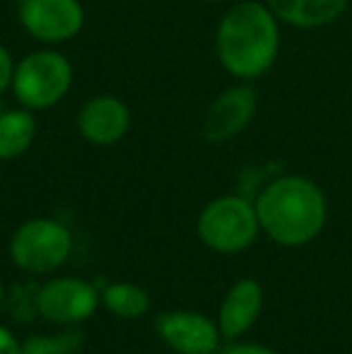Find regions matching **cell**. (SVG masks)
<instances>
[{"label":"cell","instance_id":"cell-1","mask_svg":"<svg viewBox=\"0 0 352 354\" xmlns=\"http://www.w3.org/2000/svg\"><path fill=\"white\" fill-rule=\"evenodd\" d=\"M215 48L222 68L239 80L261 77L272 68L280 48L277 17L256 0L237 3L220 19Z\"/></svg>","mask_w":352,"mask_h":354},{"label":"cell","instance_id":"cell-2","mask_svg":"<svg viewBox=\"0 0 352 354\" xmlns=\"http://www.w3.org/2000/svg\"><path fill=\"white\" fill-rule=\"evenodd\" d=\"M256 214L266 234L280 246H304L326 224V198L304 176H280L261 191Z\"/></svg>","mask_w":352,"mask_h":354},{"label":"cell","instance_id":"cell-3","mask_svg":"<svg viewBox=\"0 0 352 354\" xmlns=\"http://www.w3.org/2000/svg\"><path fill=\"white\" fill-rule=\"evenodd\" d=\"M259 214L256 205L246 198L222 196L203 207L198 217V236L207 248L217 253L246 251L259 234Z\"/></svg>","mask_w":352,"mask_h":354},{"label":"cell","instance_id":"cell-4","mask_svg":"<svg viewBox=\"0 0 352 354\" xmlns=\"http://www.w3.org/2000/svg\"><path fill=\"white\" fill-rule=\"evenodd\" d=\"M73 84V66L63 53L41 48L17 63L12 92L24 109H48L68 94Z\"/></svg>","mask_w":352,"mask_h":354},{"label":"cell","instance_id":"cell-5","mask_svg":"<svg viewBox=\"0 0 352 354\" xmlns=\"http://www.w3.org/2000/svg\"><path fill=\"white\" fill-rule=\"evenodd\" d=\"M73 236L56 219H29L15 232L10 241V256L15 266L34 275H44L68 261Z\"/></svg>","mask_w":352,"mask_h":354},{"label":"cell","instance_id":"cell-6","mask_svg":"<svg viewBox=\"0 0 352 354\" xmlns=\"http://www.w3.org/2000/svg\"><path fill=\"white\" fill-rule=\"evenodd\" d=\"M19 22L37 41L61 44L82 29L85 10L80 0H22Z\"/></svg>","mask_w":352,"mask_h":354},{"label":"cell","instance_id":"cell-7","mask_svg":"<svg viewBox=\"0 0 352 354\" xmlns=\"http://www.w3.org/2000/svg\"><path fill=\"white\" fill-rule=\"evenodd\" d=\"M256 106H259V94L251 84H237L225 89L210 104L203 118V138L212 145L230 142L254 121Z\"/></svg>","mask_w":352,"mask_h":354},{"label":"cell","instance_id":"cell-8","mask_svg":"<svg viewBox=\"0 0 352 354\" xmlns=\"http://www.w3.org/2000/svg\"><path fill=\"white\" fill-rule=\"evenodd\" d=\"M99 294L94 284L61 277L39 289V313L53 323H80L94 313Z\"/></svg>","mask_w":352,"mask_h":354},{"label":"cell","instance_id":"cell-9","mask_svg":"<svg viewBox=\"0 0 352 354\" xmlns=\"http://www.w3.org/2000/svg\"><path fill=\"white\" fill-rule=\"evenodd\" d=\"M160 337L178 354H212L220 342V328L203 313L172 311L157 318Z\"/></svg>","mask_w":352,"mask_h":354},{"label":"cell","instance_id":"cell-10","mask_svg":"<svg viewBox=\"0 0 352 354\" xmlns=\"http://www.w3.org/2000/svg\"><path fill=\"white\" fill-rule=\"evenodd\" d=\"M77 128L87 142L113 145L131 128V111L118 97L99 94L82 104L80 113H77Z\"/></svg>","mask_w":352,"mask_h":354},{"label":"cell","instance_id":"cell-11","mask_svg":"<svg viewBox=\"0 0 352 354\" xmlns=\"http://www.w3.org/2000/svg\"><path fill=\"white\" fill-rule=\"evenodd\" d=\"M263 306V289L256 280H239L220 306V335L227 340L244 335L256 323Z\"/></svg>","mask_w":352,"mask_h":354},{"label":"cell","instance_id":"cell-12","mask_svg":"<svg viewBox=\"0 0 352 354\" xmlns=\"http://www.w3.org/2000/svg\"><path fill=\"white\" fill-rule=\"evenodd\" d=\"M348 3L350 0H268V8L292 27L314 29L335 22Z\"/></svg>","mask_w":352,"mask_h":354},{"label":"cell","instance_id":"cell-13","mask_svg":"<svg viewBox=\"0 0 352 354\" xmlns=\"http://www.w3.org/2000/svg\"><path fill=\"white\" fill-rule=\"evenodd\" d=\"M37 121L32 109H10L0 113V159H15L32 147Z\"/></svg>","mask_w":352,"mask_h":354},{"label":"cell","instance_id":"cell-14","mask_svg":"<svg viewBox=\"0 0 352 354\" xmlns=\"http://www.w3.org/2000/svg\"><path fill=\"white\" fill-rule=\"evenodd\" d=\"M102 301L118 318H140L150 308V297L145 289L128 282L109 284L102 294Z\"/></svg>","mask_w":352,"mask_h":354},{"label":"cell","instance_id":"cell-15","mask_svg":"<svg viewBox=\"0 0 352 354\" xmlns=\"http://www.w3.org/2000/svg\"><path fill=\"white\" fill-rule=\"evenodd\" d=\"M82 347V333H63V335H34L22 345L19 354H73Z\"/></svg>","mask_w":352,"mask_h":354},{"label":"cell","instance_id":"cell-16","mask_svg":"<svg viewBox=\"0 0 352 354\" xmlns=\"http://www.w3.org/2000/svg\"><path fill=\"white\" fill-rule=\"evenodd\" d=\"M39 289L37 284H15L8 294V311L15 321L29 323L39 313Z\"/></svg>","mask_w":352,"mask_h":354},{"label":"cell","instance_id":"cell-17","mask_svg":"<svg viewBox=\"0 0 352 354\" xmlns=\"http://www.w3.org/2000/svg\"><path fill=\"white\" fill-rule=\"evenodd\" d=\"M12 75H15V63L10 58L8 48L0 44V94L12 84Z\"/></svg>","mask_w":352,"mask_h":354},{"label":"cell","instance_id":"cell-18","mask_svg":"<svg viewBox=\"0 0 352 354\" xmlns=\"http://www.w3.org/2000/svg\"><path fill=\"white\" fill-rule=\"evenodd\" d=\"M19 352H22V347L17 345L15 335L8 328L0 326V354H19Z\"/></svg>","mask_w":352,"mask_h":354},{"label":"cell","instance_id":"cell-19","mask_svg":"<svg viewBox=\"0 0 352 354\" xmlns=\"http://www.w3.org/2000/svg\"><path fill=\"white\" fill-rule=\"evenodd\" d=\"M222 354H277V352L268 350L263 345H232Z\"/></svg>","mask_w":352,"mask_h":354},{"label":"cell","instance_id":"cell-20","mask_svg":"<svg viewBox=\"0 0 352 354\" xmlns=\"http://www.w3.org/2000/svg\"><path fill=\"white\" fill-rule=\"evenodd\" d=\"M0 306H3V282H0Z\"/></svg>","mask_w":352,"mask_h":354}]
</instances>
